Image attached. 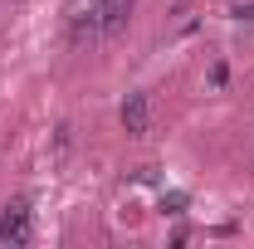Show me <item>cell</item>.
<instances>
[{"label": "cell", "mask_w": 254, "mask_h": 249, "mask_svg": "<svg viewBox=\"0 0 254 249\" xmlns=\"http://www.w3.org/2000/svg\"><path fill=\"white\" fill-rule=\"evenodd\" d=\"M30 235H34L30 200H10V205L0 210V240H5V245H30Z\"/></svg>", "instance_id": "cell-1"}, {"label": "cell", "mask_w": 254, "mask_h": 249, "mask_svg": "<svg viewBox=\"0 0 254 249\" xmlns=\"http://www.w3.org/2000/svg\"><path fill=\"white\" fill-rule=\"evenodd\" d=\"M132 15V0H98L93 5V34H118Z\"/></svg>", "instance_id": "cell-2"}, {"label": "cell", "mask_w": 254, "mask_h": 249, "mask_svg": "<svg viewBox=\"0 0 254 249\" xmlns=\"http://www.w3.org/2000/svg\"><path fill=\"white\" fill-rule=\"evenodd\" d=\"M147 123H152V103H147V93H127L123 98V132H127V137H147Z\"/></svg>", "instance_id": "cell-3"}, {"label": "cell", "mask_w": 254, "mask_h": 249, "mask_svg": "<svg viewBox=\"0 0 254 249\" xmlns=\"http://www.w3.org/2000/svg\"><path fill=\"white\" fill-rule=\"evenodd\" d=\"M230 20L235 25H254V0H230Z\"/></svg>", "instance_id": "cell-4"}, {"label": "cell", "mask_w": 254, "mask_h": 249, "mask_svg": "<svg viewBox=\"0 0 254 249\" xmlns=\"http://www.w3.org/2000/svg\"><path fill=\"white\" fill-rule=\"evenodd\" d=\"M181 205H186V195H181V190H171V195H161V210H166V215H181Z\"/></svg>", "instance_id": "cell-5"}]
</instances>
